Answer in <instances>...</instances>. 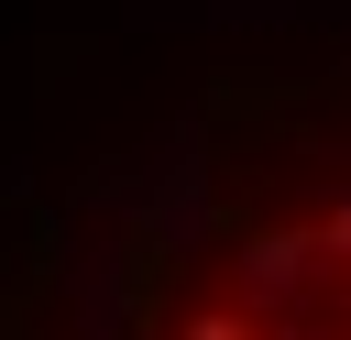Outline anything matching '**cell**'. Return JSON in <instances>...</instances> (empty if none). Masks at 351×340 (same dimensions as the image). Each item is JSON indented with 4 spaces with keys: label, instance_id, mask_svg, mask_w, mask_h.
Returning a JSON list of instances; mask_svg holds the SVG:
<instances>
[{
    "label": "cell",
    "instance_id": "1",
    "mask_svg": "<svg viewBox=\"0 0 351 340\" xmlns=\"http://www.w3.org/2000/svg\"><path fill=\"white\" fill-rule=\"evenodd\" d=\"M307 252H318L307 230H263V241H252V285H274V296H285V285L307 274Z\"/></svg>",
    "mask_w": 351,
    "mask_h": 340
},
{
    "label": "cell",
    "instance_id": "3",
    "mask_svg": "<svg viewBox=\"0 0 351 340\" xmlns=\"http://www.w3.org/2000/svg\"><path fill=\"white\" fill-rule=\"evenodd\" d=\"M318 252H340V263H351V208H329V230H318Z\"/></svg>",
    "mask_w": 351,
    "mask_h": 340
},
{
    "label": "cell",
    "instance_id": "2",
    "mask_svg": "<svg viewBox=\"0 0 351 340\" xmlns=\"http://www.w3.org/2000/svg\"><path fill=\"white\" fill-rule=\"evenodd\" d=\"M176 340H252V318H241V307H197Z\"/></svg>",
    "mask_w": 351,
    "mask_h": 340
}]
</instances>
